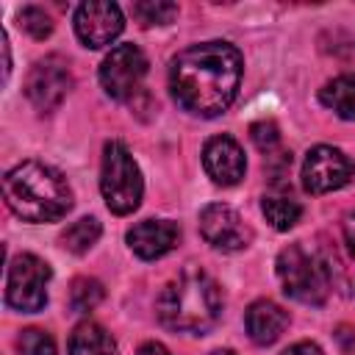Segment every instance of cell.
<instances>
[{
  "label": "cell",
  "instance_id": "6da1fadb",
  "mask_svg": "<svg viewBox=\"0 0 355 355\" xmlns=\"http://www.w3.org/2000/svg\"><path fill=\"white\" fill-rule=\"evenodd\" d=\"M241 86V53L227 42H202L180 50L169 67L175 103L194 116L222 114Z\"/></svg>",
  "mask_w": 355,
  "mask_h": 355
},
{
  "label": "cell",
  "instance_id": "7a4b0ae2",
  "mask_svg": "<svg viewBox=\"0 0 355 355\" xmlns=\"http://www.w3.org/2000/svg\"><path fill=\"white\" fill-rule=\"evenodd\" d=\"M155 311L169 330L205 333L222 316V291L208 272L200 266H186L161 288Z\"/></svg>",
  "mask_w": 355,
  "mask_h": 355
},
{
  "label": "cell",
  "instance_id": "3957f363",
  "mask_svg": "<svg viewBox=\"0 0 355 355\" xmlns=\"http://www.w3.org/2000/svg\"><path fill=\"white\" fill-rule=\"evenodd\" d=\"M8 208L25 222H55L72 208V189L64 175L42 161H22L3 178Z\"/></svg>",
  "mask_w": 355,
  "mask_h": 355
},
{
  "label": "cell",
  "instance_id": "277c9868",
  "mask_svg": "<svg viewBox=\"0 0 355 355\" xmlns=\"http://www.w3.org/2000/svg\"><path fill=\"white\" fill-rule=\"evenodd\" d=\"M100 191L105 197V205L119 216L133 214L141 202V191H144L141 172L122 141H108L103 147Z\"/></svg>",
  "mask_w": 355,
  "mask_h": 355
},
{
  "label": "cell",
  "instance_id": "5b68a950",
  "mask_svg": "<svg viewBox=\"0 0 355 355\" xmlns=\"http://www.w3.org/2000/svg\"><path fill=\"white\" fill-rule=\"evenodd\" d=\"M277 277L283 291L305 305H322L327 300V272L322 261L302 244H288L277 255Z\"/></svg>",
  "mask_w": 355,
  "mask_h": 355
},
{
  "label": "cell",
  "instance_id": "8992f818",
  "mask_svg": "<svg viewBox=\"0 0 355 355\" xmlns=\"http://www.w3.org/2000/svg\"><path fill=\"white\" fill-rule=\"evenodd\" d=\"M50 266L33 252H19L8 263L6 277V302L22 313H36L47 305Z\"/></svg>",
  "mask_w": 355,
  "mask_h": 355
},
{
  "label": "cell",
  "instance_id": "52a82bcc",
  "mask_svg": "<svg viewBox=\"0 0 355 355\" xmlns=\"http://www.w3.org/2000/svg\"><path fill=\"white\" fill-rule=\"evenodd\" d=\"M147 75V55L136 44L114 47L100 64V86L114 100H128Z\"/></svg>",
  "mask_w": 355,
  "mask_h": 355
},
{
  "label": "cell",
  "instance_id": "ba28073f",
  "mask_svg": "<svg viewBox=\"0 0 355 355\" xmlns=\"http://www.w3.org/2000/svg\"><path fill=\"white\" fill-rule=\"evenodd\" d=\"M355 175L352 158H347L338 147L319 144L308 150L305 164H302V186L311 194H327L341 186H347Z\"/></svg>",
  "mask_w": 355,
  "mask_h": 355
},
{
  "label": "cell",
  "instance_id": "9c48e42d",
  "mask_svg": "<svg viewBox=\"0 0 355 355\" xmlns=\"http://www.w3.org/2000/svg\"><path fill=\"white\" fill-rule=\"evenodd\" d=\"M69 86H72V75H69L67 61L58 55H47L31 67L25 78V97L31 100L36 111L50 114L61 105Z\"/></svg>",
  "mask_w": 355,
  "mask_h": 355
},
{
  "label": "cell",
  "instance_id": "30bf717a",
  "mask_svg": "<svg viewBox=\"0 0 355 355\" xmlns=\"http://www.w3.org/2000/svg\"><path fill=\"white\" fill-rule=\"evenodd\" d=\"M200 233L211 247L225 252L244 250L252 241L250 225L239 216V211H233L225 202H211L200 211Z\"/></svg>",
  "mask_w": 355,
  "mask_h": 355
},
{
  "label": "cell",
  "instance_id": "8fae6325",
  "mask_svg": "<svg viewBox=\"0 0 355 355\" xmlns=\"http://www.w3.org/2000/svg\"><path fill=\"white\" fill-rule=\"evenodd\" d=\"M125 28L122 11L116 3H100V0H89L80 3L75 11V33L86 47H105L111 44Z\"/></svg>",
  "mask_w": 355,
  "mask_h": 355
},
{
  "label": "cell",
  "instance_id": "7c38bea8",
  "mask_svg": "<svg viewBox=\"0 0 355 355\" xmlns=\"http://www.w3.org/2000/svg\"><path fill=\"white\" fill-rule=\"evenodd\" d=\"M202 166L208 172V178L219 186H236L244 172H247V158L244 150L239 147L236 139L230 136H214L205 141L202 150Z\"/></svg>",
  "mask_w": 355,
  "mask_h": 355
},
{
  "label": "cell",
  "instance_id": "4fadbf2b",
  "mask_svg": "<svg viewBox=\"0 0 355 355\" xmlns=\"http://www.w3.org/2000/svg\"><path fill=\"white\" fill-rule=\"evenodd\" d=\"M180 239V227L169 219H144L128 230V244L141 261H155L166 255Z\"/></svg>",
  "mask_w": 355,
  "mask_h": 355
},
{
  "label": "cell",
  "instance_id": "5bb4252c",
  "mask_svg": "<svg viewBox=\"0 0 355 355\" xmlns=\"http://www.w3.org/2000/svg\"><path fill=\"white\" fill-rule=\"evenodd\" d=\"M244 322H247L250 338L255 344H263L266 347V344H275L283 336V330L288 327V313L277 302H272V300H255L247 308Z\"/></svg>",
  "mask_w": 355,
  "mask_h": 355
},
{
  "label": "cell",
  "instance_id": "9a60e30c",
  "mask_svg": "<svg viewBox=\"0 0 355 355\" xmlns=\"http://www.w3.org/2000/svg\"><path fill=\"white\" fill-rule=\"evenodd\" d=\"M69 355H116V341L97 322H80L69 336Z\"/></svg>",
  "mask_w": 355,
  "mask_h": 355
},
{
  "label": "cell",
  "instance_id": "2e32d148",
  "mask_svg": "<svg viewBox=\"0 0 355 355\" xmlns=\"http://www.w3.org/2000/svg\"><path fill=\"white\" fill-rule=\"evenodd\" d=\"M319 97L341 119H355V72H344V75L333 78L330 83H324Z\"/></svg>",
  "mask_w": 355,
  "mask_h": 355
},
{
  "label": "cell",
  "instance_id": "e0dca14e",
  "mask_svg": "<svg viewBox=\"0 0 355 355\" xmlns=\"http://www.w3.org/2000/svg\"><path fill=\"white\" fill-rule=\"evenodd\" d=\"M261 211H263V216L269 219V225H272L275 230H288V227H294V225L300 222V216H302V205H300L297 200L275 197V194L261 200Z\"/></svg>",
  "mask_w": 355,
  "mask_h": 355
},
{
  "label": "cell",
  "instance_id": "ac0fdd59",
  "mask_svg": "<svg viewBox=\"0 0 355 355\" xmlns=\"http://www.w3.org/2000/svg\"><path fill=\"white\" fill-rule=\"evenodd\" d=\"M100 222L94 219V216H83V219H78V222H72L64 233H61V244L69 250V252H75V255H83V252H89L92 250V244L100 239Z\"/></svg>",
  "mask_w": 355,
  "mask_h": 355
},
{
  "label": "cell",
  "instance_id": "d6986e66",
  "mask_svg": "<svg viewBox=\"0 0 355 355\" xmlns=\"http://www.w3.org/2000/svg\"><path fill=\"white\" fill-rule=\"evenodd\" d=\"M103 297H105V291H103L100 280L78 277V280H72V288H69V308L75 313H89L103 302Z\"/></svg>",
  "mask_w": 355,
  "mask_h": 355
},
{
  "label": "cell",
  "instance_id": "ffe728a7",
  "mask_svg": "<svg viewBox=\"0 0 355 355\" xmlns=\"http://www.w3.org/2000/svg\"><path fill=\"white\" fill-rule=\"evenodd\" d=\"M133 17L141 25H166L178 17V6L175 3H164V0H144V3H133Z\"/></svg>",
  "mask_w": 355,
  "mask_h": 355
},
{
  "label": "cell",
  "instance_id": "44dd1931",
  "mask_svg": "<svg viewBox=\"0 0 355 355\" xmlns=\"http://www.w3.org/2000/svg\"><path fill=\"white\" fill-rule=\"evenodd\" d=\"M17 349H19V355H55V341L50 338V333L39 330V327H28L19 333Z\"/></svg>",
  "mask_w": 355,
  "mask_h": 355
},
{
  "label": "cell",
  "instance_id": "7402d4cb",
  "mask_svg": "<svg viewBox=\"0 0 355 355\" xmlns=\"http://www.w3.org/2000/svg\"><path fill=\"white\" fill-rule=\"evenodd\" d=\"M19 28L28 31L33 39H44V36L53 33V19H50V14H47L44 8H39V6H25V8L19 11Z\"/></svg>",
  "mask_w": 355,
  "mask_h": 355
},
{
  "label": "cell",
  "instance_id": "603a6c76",
  "mask_svg": "<svg viewBox=\"0 0 355 355\" xmlns=\"http://www.w3.org/2000/svg\"><path fill=\"white\" fill-rule=\"evenodd\" d=\"M250 139L261 153H272L280 141V133H277V125L272 119H261V122L250 125Z\"/></svg>",
  "mask_w": 355,
  "mask_h": 355
},
{
  "label": "cell",
  "instance_id": "cb8c5ba5",
  "mask_svg": "<svg viewBox=\"0 0 355 355\" xmlns=\"http://www.w3.org/2000/svg\"><path fill=\"white\" fill-rule=\"evenodd\" d=\"M341 233H344V241L349 247V252L355 255V214H347L344 222H341Z\"/></svg>",
  "mask_w": 355,
  "mask_h": 355
},
{
  "label": "cell",
  "instance_id": "d4e9b609",
  "mask_svg": "<svg viewBox=\"0 0 355 355\" xmlns=\"http://www.w3.org/2000/svg\"><path fill=\"white\" fill-rule=\"evenodd\" d=\"M283 355H324L313 341H300V344H294V347H288Z\"/></svg>",
  "mask_w": 355,
  "mask_h": 355
},
{
  "label": "cell",
  "instance_id": "484cf974",
  "mask_svg": "<svg viewBox=\"0 0 355 355\" xmlns=\"http://www.w3.org/2000/svg\"><path fill=\"white\" fill-rule=\"evenodd\" d=\"M136 355H172L164 344H158V341H147V344H141L139 347V352Z\"/></svg>",
  "mask_w": 355,
  "mask_h": 355
},
{
  "label": "cell",
  "instance_id": "4316f807",
  "mask_svg": "<svg viewBox=\"0 0 355 355\" xmlns=\"http://www.w3.org/2000/svg\"><path fill=\"white\" fill-rule=\"evenodd\" d=\"M211 355H236V352H233V349H214Z\"/></svg>",
  "mask_w": 355,
  "mask_h": 355
}]
</instances>
